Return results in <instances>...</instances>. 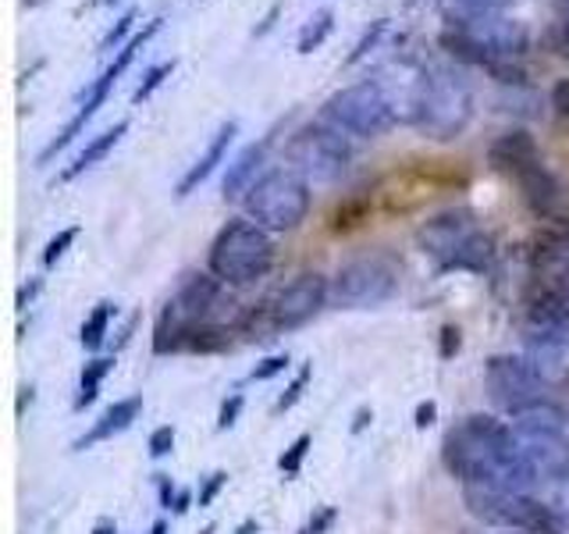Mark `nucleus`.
I'll list each match as a JSON object with an SVG mask.
<instances>
[{
	"label": "nucleus",
	"instance_id": "15",
	"mask_svg": "<svg viewBox=\"0 0 569 534\" xmlns=\"http://www.w3.org/2000/svg\"><path fill=\"white\" fill-rule=\"evenodd\" d=\"M530 285L569 293V218L548 221L530 243Z\"/></svg>",
	"mask_w": 569,
	"mask_h": 534
},
{
	"label": "nucleus",
	"instance_id": "41",
	"mask_svg": "<svg viewBox=\"0 0 569 534\" xmlns=\"http://www.w3.org/2000/svg\"><path fill=\"white\" fill-rule=\"evenodd\" d=\"M435 414H438V406H435V403H420V406H417V427L435 424Z\"/></svg>",
	"mask_w": 569,
	"mask_h": 534
},
{
	"label": "nucleus",
	"instance_id": "37",
	"mask_svg": "<svg viewBox=\"0 0 569 534\" xmlns=\"http://www.w3.org/2000/svg\"><path fill=\"white\" fill-rule=\"evenodd\" d=\"M239 409H242V396H239V392H231V399L221 403V414H218V427H221V432H228V427L236 424Z\"/></svg>",
	"mask_w": 569,
	"mask_h": 534
},
{
	"label": "nucleus",
	"instance_id": "12",
	"mask_svg": "<svg viewBox=\"0 0 569 534\" xmlns=\"http://www.w3.org/2000/svg\"><path fill=\"white\" fill-rule=\"evenodd\" d=\"M516 438H520V453L527 467L538 481H566L569 477V435L566 421L556 406H538L527 414L512 417Z\"/></svg>",
	"mask_w": 569,
	"mask_h": 534
},
{
	"label": "nucleus",
	"instance_id": "39",
	"mask_svg": "<svg viewBox=\"0 0 569 534\" xmlns=\"http://www.w3.org/2000/svg\"><path fill=\"white\" fill-rule=\"evenodd\" d=\"M224 485H228V474H224V471L210 474V481H207V485L200 488V506H210V503H213V495H218Z\"/></svg>",
	"mask_w": 569,
	"mask_h": 534
},
{
	"label": "nucleus",
	"instance_id": "6",
	"mask_svg": "<svg viewBox=\"0 0 569 534\" xmlns=\"http://www.w3.org/2000/svg\"><path fill=\"white\" fill-rule=\"evenodd\" d=\"M207 267L228 289H246L271 275L274 267V239L271 231L249 218H231L210 243Z\"/></svg>",
	"mask_w": 569,
	"mask_h": 534
},
{
	"label": "nucleus",
	"instance_id": "17",
	"mask_svg": "<svg viewBox=\"0 0 569 534\" xmlns=\"http://www.w3.org/2000/svg\"><path fill=\"white\" fill-rule=\"evenodd\" d=\"M236 136H239V121H236V118L218 125V132L210 136V142L203 147V154L192 160L189 171H186L182 178H178V186H174V196H178V200H186L189 192H196V186H203V182H207V178L213 175V168H218L221 160L228 157V147H231V139H236Z\"/></svg>",
	"mask_w": 569,
	"mask_h": 534
},
{
	"label": "nucleus",
	"instance_id": "51",
	"mask_svg": "<svg viewBox=\"0 0 569 534\" xmlns=\"http://www.w3.org/2000/svg\"><path fill=\"white\" fill-rule=\"evenodd\" d=\"M559 353H569V335H566L562 343H559Z\"/></svg>",
	"mask_w": 569,
	"mask_h": 534
},
{
	"label": "nucleus",
	"instance_id": "3",
	"mask_svg": "<svg viewBox=\"0 0 569 534\" xmlns=\"http://www.w3.org/2000/svg\"><path fill=\"white\" fill-rule=\"evenodd\" d=\"M417 246L441 271H485L495 257V239L470 207H449L427 218L417 228Z\"/></svg>",
	"mask_w": 569,
	"mask_h": 534
},
{
	"label": "nucleus",
	"instance_id": "11",
	"mask_svg": "<svg viewBox=\"0 0 569 534\" xmlns=\"http://www.w3.org/2000/svg\"><path fill=\"white\" fill-rule=\"evenodd\" d=\"M284 160H289V168L299 171L310 186H335V182H342L352 165V147H349V136L335 132L331 125L317 118L310 125H302L289 139Z\"/></svg>",
	"mask_w": 569,
	"mask_h": 534
},
{
	"label": "nucleus",
	"instance_id": "16",
	"mask_svg": "<svg viewBox=\"0 0 569 534\" xmlns=\"http://www.w3.org/2000/svg\"><path fill=\"white\" fill-rule=\"evenodd\" d=\"M512 182L520 186V196H523V204L530 207L533 218H541L545 225L569 218V186L545 165V160L520 171Z\"/></svg>",
	"mask_w": 569,
	"mask_h": 534
},
{
	"label": "nucleus",
	"instance_id": "26",
	"mask_svg": "<svg viewBox=\"0 0 569 534\" xmlns=\"http://www.w3.org/2000/svg\"><path fill=\"white\" fill-rule=\"evenodd\" d=\"M174 76V61H160V65H153L147 76H142V82L136 86V93H132V103L139 107V103H147L160 86H164L168 79Z\"/></svg>",
	"mask_w": 569,
	"mask_h": 534
},
{
	"label": "nucleus",
	"instance_id": "50",
	"mask_svg": "<svg viewBox=\"0 0 569 534\" xmlns=\"http://www.w3.org/2000/svg\"><path fill=\"white\" fill-rule=\"evenodd\" d=\"M97 4H118V0H89V8H97Z\"/></svg>",
	"mask_w": 569,
	"mask_h": 534
},
{
	"label": "nucleus",
	"instance_id": "10",
	"mask_svg": "<svg viewBox=\"0 0 569 534\" xmlns=\"http://www.w3.org/2000/svg\"><path fill=\"white\" fill-rule=\"evenodd\" d=\"M396 103L378 82H356L331 93L320 107V121L331 125L335 132L352 139H378L396 125Z\"/></svg>",
	"mask_w": 569,
	"mask_h": 534
},
{
	"label": "nucleus",
	"instance_id": "9",
	"mask_svg": "<svg viewBox=\"0 0 569 534\" xmlns=\"http://www.w3.org/2000/svg\"><path fill=\"white\" fill-rule=\"evenodd\" d=\"M246 204V218L257 221L267 231H292L302 225L310 210V182L289 165L281 168H267L253 189L242 196Z\"/></svg>",
	"mask_w": 569,
	"mask_h": 534
},
{
	"label": "nucleus",
	"instance_id": "33",
	"mask_svg": "<svg viewBox=\"0 0 569 534\" xmlns=\"http://www.w3.org/2000/svg\"><path fill=\"white\" fill-rule=\"evenodd\" d=\"M281 370H289V356H267V360H260L249 370V382H271Z\"/></svg>",
	"mask_w": 569,
	"mask_h": 534
},
{
	"label": "nucleus",
	"instance_id": "32",
	"mask_svg": "<svg viewBox=\"0 0 569 534\" xmlns=\"http://www.w3.org/2000/svg\"><path fill=\"white\" fill-rule=\"evenodd\" d=\"M310 374H313L310 367H302V370L296 374V378H292V385L284 388V392H281V399L274 403V414H284V409H292V406H296V403L302 399V388H307Z\"/></svg>",
	"mask_w": 569,
	"mask_h": 534
},
{
	"label": "nucleus",
	"instance_id": "13",
	"mask_svg": "<svg viewBox=\"0 0 569 534\" xmlns=\"http://www.w3.org/2000/svg\"><path fill=\"white\" fill-rule=\"evenodd\" d=\"M160 26H164V18H150V22H147V29H142V32H136L132 36V40L129 43H124L118 53H114V61L111 65H107L103 71H100V79H93V82H89L86 89H82V97H79V111L76 115H71L64 125H61V132L58 136H53L50 142H47V147L40 150V165H47V160L50 157H58L64 147H68V142L71 139H76L82 129H86V125L89 121H93V115L100 111V107H103V100H107V93H111V86L124 76V71H129V65L136 61V53L142 50V47H147L150 40H153V36L160 32Z\"/></svg>",
	"mask_w": 569,
	"mask_h": 534
},
{
	"label": "nucleus",
	"instance_id": "45",
	"mask_svg": "<svg viewBox=\"0 0 569 534\" xmlns=\"http://www.w3.org/2000/svg\"><path fill=\"white\" fill-rule=\"evenodd\" d=\"M367 421H370V409H360V414H356V424H352V432H363V427H367Z\"/></svg>",
	"mask_w": 569,
	"mask_h": 534
},
{
	"label": "nucleus",
	"instance_id": "27",
	"mask_svg": "<svg viewBox=\"0 0 569 534\" xmlns=\"http://www.w3.org/2000/svg\"><path fill=\"white\" fill-rule=\"evenodd\" d=\"M545 43L556 58L569 61V14H556V22H551L545 32Z\"/></svg>",
	"mask_w": 569,
	"mask_h": 534
},
{
	"label": "nucleus",
	"instance_id": "36",
	"mask_svg": "<svg viewBox=\"0 0 569 534\" xmlns=\"http://www.w3.org/2000/svg\"><path fill=\"white\" fill-rule=\"evenodd\" d=\"M548 103H551V111H556L559 118H569V79H559L556 86H551Z\"/></svg>",
	"mask_w": 569,
	"mask_h": 534
},
{
	"label": "nucleus",
	"instance_id": "49",
	"mask_svg": "<svg viewBox=\"0 0 569 534\" xmlns=\"http://www.w3.org/2000/svg\"><path fill=\"white\" fill-rule=\"evenodd\" d=\"M150 534H168V524H164V521H157V524H153V531H150Z\"/></svg>",
	"mask_w": 569,
	"mask_h": 534
},
{
	"label": "nucleus",
	"instance_id": "2",
	"mask_svg": "<svg viewBox=\"0 0 569 534\" xmlns=\"http://www.w3.org/2000/svg\"><path fill=\"white\" fill-rule=\"evenodd\" d=\"M409 121L435 142L459 139L473 121V89L467 76L452 65L427 68L409 93Z\"/></svg>",
	"mask_w": 569,
	"mask_h": 534
},
{
	"label": "nucleus",
	"instance_id": "34",
	"mask_svg": "<svg viewBox=\"0 0 569 534\" xmlns=\"http://www.w3.org/2000/svg\"><path fill=\"white\" fill-rule=\"evenodd\" d=\"M551 406H556L559 417L569 424V370L556 374V385H551Z\"/></svg>",
	"mask_w": 569,
	"mask_h": 534
},
{
	"label": "nucleus",
	"instance_id": "44",
	"mask_svg": "<svg viewBox=\"0 0 569 534\" xmlns=\"http://www.w3.org/2000/svg\"><path fill=\"white\" fill-rule=\"evenodd\" d=\"M93 534H118V527H114V521H97V527H93Z\"/></svg>",
	"mask_w": 569,
	"mask_h": 534
},
{
	"label": "nucleus",
	"instance_id": "40",
	"mask_svg": "<svg viewBox=\"0 0 569 534\" xmlns=\"http://www.w3.org/2000/svg\"><path fill=\"white\" fill-rule=\"evenodd\" d=\"M40 289H43V281H40V278H32L29 285H22V289H18V310H26Z\"/></svg>",
	"mask_w": 569,
	"mask_h": 534
},
{
	"label": "nucleus",
	"instance_id": "19",
	"mask_svg": "<svg viewBox=\"0 0 569 534\" xmlns=\"http://www.w3.org/2000/svg\"><path fill=\"white\" fill-rule=\"evenodd\" d=\"M263 157H267V139L249 142L246 150L236 154V160L228 165L224 182H221L224 200H239V196H246L249 189H253V182L263 175V171H260V168H263Z\"/></svg>",
	"mask_w": 569,
	"mask_h": 534
},
{
	"label": "nucleus",
	"instance_id": "5",
	"mask_svg": "<svg viewBox=\"0 0 569 534\" xmlns=\"http://www.w3.org/2000/svg\"><path fill=\"white\" fill-rule=\"evenodd\" d=\"M462 506H467L473 521L488 527H502L516 534H566V516L551 503H545V498L520 488L462 485Z\"/></svg>",
	"mask_w": 569,
	"mask_h": 534
},
{
	"label": "nucleus",
	"instance_id": "21",
	"mask_svg": "<svg viewBox=\"0 0 569 534\" xmlns=\"http://www.w3.org/2000/svg\"><path fill=\"white\" fill-rule=\"evenodd\" d=\"M124 132H129V121H118V125H111V129H103L100 136H93V139H89L86 142V147L76 154V157H71V165L61 171V182H71V178H79L82 171H89V168H97L100 165V160L107 157V154H111L114 147H118V142H121V136Z\"/></svg>",
	"mask_w": 569,
	"mask_h": 534
},
{
	"label": "nucleus",
	"instance_id": "23",
	"mask_svg": "<svg viewBox=\"0 0 569 534\" xmlns=\"http://www.w3.org/2000/svg\"><path fill=\"white\" fill-rule=\"evenodd\" d=\"M114 360L111 356H103V360H89L82 367V378H79V396H76V409H86L89 403L97 399V392H100V382L111 374Z\"/></svg>",
	"mask_w": 569,
	"mask_h": 534
},
{
	"label": "nucleus",
	"instance_id": "7",
	"mask_svg": "<svg viewBox=\"0 0 569 534\" xmlns=\"http://www.w3.org/2000/svg\"><path fill=\"white\" fill-rule=\"evenodd\" d=\"M328 296H331V285L325 275L302 271L292 281L278 285L257 310L246 314V332L249 338H260V343L274 338L278 332H296L302 325H310V320L325 310Z\"/></svg>",
	"mask_w": 569,
	"mask_h": 534
},
{
	"label": "nucleus",
	"instance_id": "14",
	"mask_svg": "<svg viewBox=\"0 0 569 534\" xmlns=\"http://www.w3.org/2000/svg\"><path fill=\"white\" fill-rule=\"evenodd\" d=\"M399 293V271L396 264L370 254L356 257L349 264L338 267V275L331 278V299L346 310H370L381 307L391 296Z\"/></svg>",
	"mask_w": 569,
	"mask_h": 534
},
{
	"label": "nucleus",
	"instance_id": "24",
	"mask_svg": "<svg viewBox=\"0 0 569 534\" xmlns=\"http://www.w3.org/2000/svg\"><path fill=\"white\" fill-rule=\"evenodd\" d=\"M331 29H335V14H331V8H320V11L310 18V22L302 26L296 50H299V53H313V50L331 36Z\"/></svg>",
	"mask_w": 569,
	"mask_h": 534
},
{
	"label": "nucleus",
	"instance_id": "30",
	"mask_svg": "<svg viewBox=\"0 0 569 534\" xmlns=\"http://www.w3.org/2000/svg\"><path fill=\"white\" fill-rule=\"evenodd\" d=\"M136 18H139V11L136 8H129V11H124L121 18H118V22L111 26V29H107V36H103V40H100V50H121L124 47V36H129L132 32V26H136Z\"/></svg>",
	"mask_w": 569,
	"mask_h": 534
},
{
	"label": "nucleus",
	"instance_id": "43",
	"mask_svg": "<svg viewBox=\"0 0 569 534\" xmlns=\"http://www.w3.org/2000/svg\"><path fill=\"white\" fill-rule=\"evenodd\" d=\"M441 335H445V346H441V356H452V353L459 349V332H456V328H445Z\"/></svg>",
	"mask_w": 569,
	"mask_h": 534
},
{
	"label": "nucleus",
	"instance_id": "35",
	"mask_svg": "<svg viewBox=\"0 0 569 534\" xmlns=\"http://www.w3.org/2000/svg\"><path fill=\"white\" fill-rule=\"evenodd\" d=\"M171 445H174V427H171V424L157 427V432L150 435V456H153V459L168 456V453H171Z\"/></svg>",
	"mask_w": 569,
	"mask_h": 534
},
{
	"label": "nucleus",
	"instance_id": "42",
	"mask_svg": "<svg viewBox=\"0 0 569 534\" xmlns=\"http://www.w3.org/2000/svg\"><path fill=\"white\" fill-rule=\"evenodd\" d=\"M174 485H171V477H160V506L164 510H171V503H174Z\"/></svg>",
	"mask_w": 569,
	"mask_h": 534
},
{
	"label": "nucleus",
	"instance_id": "48",
	"mask_svg": "<svg viewBox=\"0 0 569 534\" xmlns=\"http://www.w3.org/2000/svg\"><path fill=\"white\" fill-rule=\"evenodd\" d=\"M556 14H569V0H556Z\"/></svg>",
	"mask_w": 569,
	"mask_h": 534
},
{
	"label": "nucleus",
	"instance_id": "8",
	"mask_svg": "<svg viewBox=\"0 0 569 534\" xmlns=\"http://www.w3.org/2000/svg\"><path fill=\"white\" fill-rule=\"evenodd\" d=\"M485 382H488L491 399L502 406L509 417H520L527 409H538V406L551 403L556 374L545 367L541 356L498 353L485 367Z\"/></svg>",
	"mask_w": 569,
	"mask_h": 534
},
{
	"label": "nucleus",
	"instance_id": "38",
	"mask_svg": "<svg viewBox=\"0 0 569 534\" xmlns=\"http://www.w3.org/2000/svg\"><path fill=\"white\" fill-rule=\"evenodd\" d=\"M331 524H335V510H328V506H325V510H317V513L310 516V524L302 527L299 534H325Z\"/></svg>",
	"mask_w": 569,
	"mask_h": 534
},
{
	"label": "nucleus",
	"instance_id": "28",
	"mask_svg": "<svg viewBox=\"0 0 569 534\" xmlns=\"http://www.w3.org/2000/svg\"><path fill=\"white\" fill-rule=\"evenodd\" d=\"M385 29H388V18H378V22H373V26H370V29H367V32L360 36V43L352 47V53H349V58H346V65H360V61L367 58V53H370L373 47L381 43Z\"/></svg>",
	"mask_w": 569,
	"mask_h": 534
},
{
	"label": "nucleus",
	"instance_id": "47",
	"mask_svg": "<svg viewBox=\"0 0 569 534\" xmlns=\"http://www.w3.org/2000/svg\"><path fill=\"white\" fill-rule=\"evenodd\" d=\"M257 531V521H246L242 527H239V534H253Z\"/></svg>",
	"mask_w": 569,
	"mask_h": 534
},
{
	"label": "nucleus",
	"instance_id": "18",
	"mask_svg": "<svg viewBox=\"0 0 569 534\" xmlns=\"http://www.w3.org/2000/svg\"><path fill=\"white\" fill-rule=\"evenodd\" d=\"M538 160H541L538 142H533V136L523 132V129H509V132H502V136H498V139L491 142V147H488V165H491L495 171L509 175V178H516L520 171L533 168Z\"/></svg>",
	"mask_w": 569,
	"mask_h": 534
},
{
	"label": "nucleus",
	"instance_id": "29",
	"mask_svg": "<svg viewBox=\"0 0 569 534\" xmlns=\"http://www.w3.org/2000/svg\"><path fill=\"white\" fill-rule=\"evenodd\" d=\"M310 442H313L310 435H299V438L289 445V449L281 453V459H278V471H281V474H289V477H292V474H299L302 459H307V453H310Z\"/></svg>",
	"mask_w": 569,
	"mask_h": 534
},
{
	"label": "nucleus",
	"instance_id": "22",
	"mask_svg": "<svg viewBox=\"0 0 569 534\" xmlns=\"http://www.w3.org/2000/svg\"><path fill=\"white\" fill-rule=\"evenodd\" d=\"M118 314V307L111 299H100L93 310H89V317L82 320V328H79V343L82 349H100L103 346V338H107V328H111V317Z\"/></svg>",
	"mask_w": 569,
	"mask_h": 534
},
{
	"label": "nucleus",
	"instance_id": "1",
	"mask_svg": "<svg viewBox=\"0 0 569 534\" xmlns=\"http://www.w3.org/2000/svg\"><path fill=\"white\" fill-rule=\"evenodd\" d=\"M441 463L462 485H498L530 492L538 477L520 453L516 427L491 414L462 417L441 442Z\"/></svg>",
	"mask_w": 569,
	"mask_h": 534
},
{
	"label": "nucleus",
	"instance_id": "20",
	"mask_svg": "<svg viewBox=\"0 0 569 534\" xmlns=\"http://www.w3.org/2000/svg\"><path fill=\"white\" fill-rule=\"evenodd\" d=\"M142 414V396H129V399H118L114 406L103 409V417L89 427V432L76 442V449H86V445H97V442H107L121 432H129L132 421Z\"/></svg>",
	"mask_w": 569,
	"mask_h": 534
},
{
	"label": "nucleus",
	"instance_id": "25",
	"mask_svg": "<svg viewBox=\"0 0 569 534\" xmlns=\"http://www.w3.org/2000/svg\"><path fill=\"white\" fill-rule=\"evenodd\" d=\"M512 0H445L449 18H485V14H506Z\"/></svg>",
	"mask_w": 569,
	"mask_h": 534
},
{
	"label": "nucleus",
	"instance_id": "4",
	"mask_svg": "<svg viewBox=\"0 0 569 534\" xmlns=\"http://www.w3.org/2000/svg\"><path fill=\"white\" fill-rule=\"evenodd\" d=\"M441 47L456 61H467L491 71L502 61H520L530 50V32L523 22L509 14H485V18H449L441 29Z\"/></svg>",
	"mask_w": 569,
	"mask_h": 534
},
{
	"label": "nucleus",
	"instance_id": "31",
	"mask_svg": "<svg viewBox=\"0 0 569 534\" xmlns=\"http://www.w3.org/2000/svg\"><path fill=\"white\" fill-rule=\"evenodd\" d=\"M76 239H79V228H76V225H71V228H61L58 236H53V239L47 243V249H43V267H53V264H58V260L68 254V246L76 243Z\"/></svg>",
	"mask_w": 569,
	"mask_h": 534
},
{
	"label": "nucleus",
	"instance_id": "46",
	"mask_svg": "<svg viewBox=\"0 0 569 534\" xmlns=\"http://www.w3.org/2000/svg\"><path fill=\"white\" fill-rule=\"evenodd\" d=\"M189 510V492H178V498H174V513H186Z\"/></svg>",
	"mask_w": 569,
	"mask_h": 534
}]
</instances>
